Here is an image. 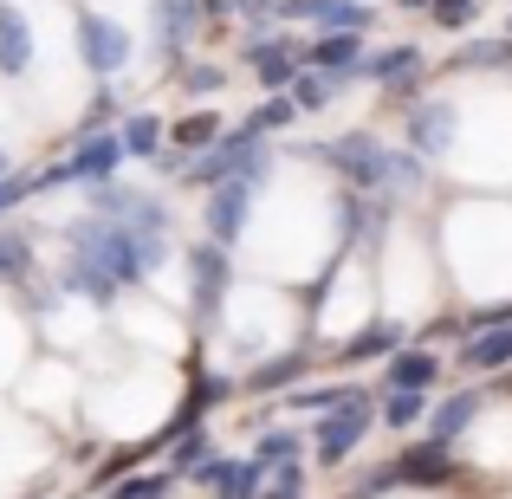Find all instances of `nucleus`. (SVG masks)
<instances>
[{
	"label": "nucleus",
	"mask_w": 512,
	"mask_h": 499,
	"mask_svg": "<svg viewBox=\"0 0 512 499\" xmlns=\"http://www.w3.org/2000/svg\"><path fill=\"white\" fill-rule=\"evenodd\" d=\"M286 124H299V111H292V98H266L260 111L247 117V130H260V137H273V130H286Z\"/></svg>",
	"instance_id": "f704fd0d"
},
{
	"label": "nucleus",
	"mask_w": 512,
	"mask_h": 499,
	"mask_svg": "<svg viewBox=\"0 0 512 499\" xmlns=\"http://www.w3.org/2000/svg\"><path fill=\"white\" fill-rule=\"evenodd\" d=\"M305 350H279V357H266V363H253L247 370V396H273V389H292V383H305Z\"/></svg>",
	"instance_id": "4be33fe9"
},
{
	"label": "nucleus",
	"mask_w": 512,
	"mask_h": 499,
	"mask_svg": "<svg viewBox=\"0 0 512 499\" xmlns=\"http://www.w3.org/2000/svg\"><path fill=\"white\" fill-rule=\"evenodd\" d=\"M169 266V240L137 234L124 221H104V214H78L65 227V266H59V286L78 292L91 305H111L124 286H143Z\"/></svg>",
	"instance_id": "f257e3e1"
},
{
	"label": "nucleus",
	"mask_w": 512,
	"mask_h": 499,
	"mask_svg": "<svg viewBox=\"0 0 512 499\" xmlns=\"http://www.w3.org/2000/svg\"><path fill=\"white\" fill-rule=\"evenodd\" d=\"M169 480L175 474H130V480H117V487H111V499H163Z\"/></svg>",
	"instance_id": "e433bc0d"
},
{
	"label": "nucleus",
	"mask_w": 512,
	"mask_h": 499,
	"mask_svg": "<svg viewBox=\"0 0 512 499\" xmlns=\"http://www.w3.org/2000/svg\"><path fill=\"white\" fill-rule=\"evenodd\" d=\"M201 487H208L214 499H253V493L266 487V467L253 461V454H247V461H227V454H214V467L201 474Z\"/></svg>",
	"instance_id": "f3484780"
},
{
	"label": "nucleus",
	"mask_w": 512,
	"mask_h": 499,
	"mask_svg": "<svg viewBox=\"0 0 512 499\" xmlns=\"http://www.w3.org/2000/svg\"><path fill=\"white\" fill-rule=\"evenodd\" d=\"M169 454H175V461H169V474H175V480H201V474L214 467V441H208V428H188V435H175V441H169Z\"/></svg>",
	"instance_id": "a878e982"
},
{
	"label": "nucleus",
	"mask_w": 512,
	"mask_h": 499,
	"mask_svg": "<svg viewBox=\"0 0 512 499\" xmlns=\"http://www.w3.org/2000/svg\"><path fill=\"white\" fill-rule=\"evenodd\" d=\"M227 13H240L253 33H266V26L279 20V0H227Z\"/></svg>",
	"instance_id": "4c0bfd02"
},
{
	"label": "nucleus",
	"mask_w": 512,
	"mask_h": 499,
	"mask_svg": "<svg viewBox=\"0 0 512 499\" xmlns=\"http://www.w3.org/2000/svg\"><path fill=\"white\" fill-rule=\"evenodd\" d=\"M428 182V163L415 150H383V201L396 208L402 195H415V188Z\"/></svg>",
	"instance_id": "393cba45"
},
{
	"label": "nucleus",
	"mask_w": 512,
	"mask_h": 499,
	"mask_svg": "<svg viewBox=\"0 0 512 499\" xmlns=\"http://www.w3.org/2000/svg\"><path fill=\"white\" fill-rule=\"evenodd\" d=\"M150 26H156V46H163V59L182 65V52L195 46L201 7H195V0H150Z\"/></svg>",
	"instance_id": "2eb2a0df"
},
{
	"label": "nucleus",
	"mask_w": 512,
	"mask_h": 499,
	"mask_svg": "<svg viewBox=\"0 0 512 499\" xmlns=\"http://www.w3.org/2000/svg\"><path fill=\"white\" fill-rule=\"evenodd\" d=\"M480 409H487V396H480V389H454L448 402H435V415H428V441H461L467 428L480 422Z\"/></svg>",
	"instance_id": "a211bd4d"
},
{
	"label": "nucleus",
	"mask_w": 512,
	"mask_h": 499,
	"mask_svg": "<svg viewBox=\"0 0 512 499\" xmlns=\"http://www.w3.org/2000/svg\"><path fill=\"white\" fill-rule=\"evenodd\" d=\"M78 59H85V72L91 78H117L130 65V26H117L111 13H78Z\"/></svg>",
	"instance_id": "6e6552de"
},
{
	"label": "nucleus",
	"mask_w": 512,
	"mask_h": 499,
	"mask_svg": "<svg viewBox=\"0 0 512 499\" xmlns=\"http://www.w3.org/2000/svg\"><path fill=\"white\" fill-rule=\"evenodd\" d=\"M454 130H461V111H454V98H415L409 111H402V137H409V150L422 156H441L454 150Z\"/></svg>",
	"instance_id": "1a4fd4ad"
},
{
	"label": "nucleus",
	"mask_w": 512,
	"mask_h": 499,
	"mask_svg": "<svg viewBox=\"0 0 512 499\" xmlns=\"http://www.w3.org/2000/svg\"><path fill=\"white\" fill-rule=\"evenodd\" d=\"M350 396L344 383H318V389H305V383H292L286 389V409H338V402Z\"/></svg>",
	"instance_id": "473e14b6"
},
{
	"label": "nucleus",
	"mask_w": 512,
	"mask_h": 499,
	"mask_svg": "<svg viewBox=\"0 0 512 499\" xmlns=\"http://www.w3.org/2000/svg\"><path fill=\"white\" fill-rule=\"evenodd\" d=\"M338 91H344V78L299 65V72H292V85H286V98H292V111H331V104H338Z\"/></svg>",
	"instance_id": "b1692460"
},
{
	"label": "nucleus",
	"mask_w": 512,
	"mask_h": 499,
	"mask_svg": "<svg viewBox=\"0 0 512 499\" xmlns=\"http://www.w3.org/2000/svg\"><path fill=\"white\" fill-rule=\"evenodd\" d=\"M163 137H169V124L156 111H137V117H124V124H117L124 163H130V156H137V163H156V156H163Z\"/></svg>",
	"instance_id": "5701e85b"
},
{
	"label": "nucleus",
	"mask_w": 512,
	"mask_h": 499,
	"mask_svg": "<svg viewBox=\"0 0 512 499\" xmlns=\"http://www.w3.org/2000/svg\"><path fill=\"white\" fill-rule=\"evenodd\" d=\"M441 383V357L435 350H422V344H402V350H389V363H383V389H435Z\"/></svg>",
	"instance_id": "6ab92c4d"
},
{
	"label": "nucleus",
	"mask_w": 512,
	"mask_h": 499,
	"mask_svg": "<svg viewBox=\"0 0 512 499\" xmlns=\"http://www.w3.org/2000/svg\"><path fill=\"white\" fill-rule=\"evenodd\" d=\"M389 350H402V325H370V331H357L350 344L338 350V363H363V357H389Z\"/></svg>",
	"instance_id": "bb28decb"
},
{
	"label": "nucleus",
	"mask_w": 512,
	"mask_h": 499,
	"mask_svg": "<svg viewBox=\"0 0 512 499\" xmlns=\"http://www.w3.org/2000/svg\"><path fill=\"white\" fill-rule=\"evenodd\" d=\"M370 428H376V402H370V389H350L338 409H325V422L312 428L318 461H325V467H344L350 454L363 448V435H370Z\"/></svg>",
	"instance_id": "39448f33"
},
{
	"label": "nucleus",
	"mask_w": 512,
	"mask_h": 499,
	"mask_svg": "<svg viewBox=\"0 0 512 499\" xmlns=\"http://www.w3.org/2000/svg\"><path fill=\"white\" fill-rule=\"evenodd\" d=\"M363 39H370V33H318L312 46H305V65L350 85V78L363 72V59H370V46H363Z\"/></svg>",
	"instance_id": "4468645a"
},
{
	"label": "nucleus",
	"mask_w": 512,
	"mask_h": 499,
	"mask_svg": "<svg viewBox=\"0 0 512 499\" xmlns=\"http://www.w3.org/2000/svg\"><path fill=\"white\" fill-rule=\"evenodd\" d=\"M299 454H305V435H299V428H266V435L253 441V461H260V467L299 461Z\"/></svg>",
	"instance_id": "c85d7f7f"
},
{
	"label": "nucleus",
	"mask_w": 512,
	"mask_h": 499,
	"mask_svg": "<svg viewBox=\"0 0 512 499\" xmlns=\"http://www.w3.org/2000/svg\"><path fill=\"white\" fill-rule=\"evenodd\" d=\"M188 91H221V65H182Z\"/></svg>",
	"instance_id": "58836bf2"
},
{
	"label": "nucleus",
	"mask_w": 512,
	"mask_h": 499,
	"mask_svg": "<svg viewBox=\"0 0 512 499\" xmlns=\"http://www.w3.org/2000/svg\"><path fill=\"white\" fill-rule=\"evenodd\" d=\"M85 214L124 221V227H137V234H156V240L175 234V208H169V201L143 195V188H124V182H91L85 188Z\"/></svg>",
	"instance_id": "20e7f679"
},
{
	"label": "nucleus",
	"mask_w": 512,
	"mask_h": 499,
	"mask_svg": "<svg viewBox=\"0 0 512 499\" xmlns=\"http://www.w3.org/2000/svg\"><path fill=\"white\" fill-rule=\"evenodd\" d=\"M104 124H117V91H111V85H98V91H91L85 117H78V137H85V130H104Z\"/></svg>",
	"instance_id": "c9c22d12"
},
{
	"label": "nucleus",
	"mask_w": 512,
	"mask_h": 499,
	"mask_svg": "<svg viewBox=\"0 0 512 499\" xmlns=\"http://www.w3.org/2000/svg\"><path fill=\"white\" fill-rule=\"evenodd\" d=\"M33 65V26L13 0H0V78H26Z\"/></svg>",
	"instance_id": "aec40b11"
},
{
	"label": "nucleus",
	"mask_w": 512,
	"mask_h": 499,
	"mask_svg": "<svg viewBox=\"0 0 512 499\" xmlns=\"http://www.w3.org/2000/svg\"><path fill=\"white\" fill-rule=\"evenodd\" d=\"M26 273H33V240L0 227V286H13V279H26Z\"/></svg>",
	"instance_id": "c756f323"
},
{
	"label": "nucleus",
	"mask_w": 512,
	"mask_h": 499,
	"mask_svg": "<svg viewBox=\"0 0 512 499\" xmlns=\"http://www.w3.org/2000/svg\"><path fill=\"white\" fill-rule=\"evenodd\" d=\"M396 7H402V13H428V0H396Z\"/></svg>",
	"instance_id": "ea45409f"
},
{
	"label": "nucleus",
	"mask_w": 512,
	"mask_h": 499,
	"mask_svg": "<svg viewBox=\"0 0 512 499\" xmlns=\"http://www.w3.org/2000/svg\"><path fill=\"white\" fill-rule=\"evenodd\" d=\"M383 201L376 195H357V188H338V247L350 253V247H363V240L383 227Z\"/></svg>",
	"instance_id": "dca6fc26"
},
{
	"label": "nucleus",
	"mask_w": 512,
	"mask_h": 499,
	"mask_svg": "<svg viewBox=\"0 0 512 499\" xmlns=\"http://www.w3.org/2000/svg\"><path fill=\"white\" fill-rule=\"evenodd\" d=\"M266 175H273V150H266V137L247 130V124L221 130L201 156L182 163V182H195V188H214V182H253V188H260Z\"/></svg>",
	"instance_id": "f03ea898"
},
{
	"label": "nucleus",
	"mask_w": 512,
	"mask_h": 499,
	"mask_svg": "<svg viewBox=\"0 0 512 499\" xmlns=\"http://www.w3.org/2000/svg\"><path fill=\"white\" fill-rule=\"evenodd\" d=\"M422 65H428V59H422V46H409V39H402V46H389V52H370L357 78L383 85V98L396 104V111H409V104H415V78H422Z\"/></svg>",
	"instance_id": "9d476101"
},
{
	"label": "nucleus",
	"mask_w": 512,
	"mask_h": 499,
	"mask_svg": "<svg viewBox=\"0 0 512 499\" xmlns=\"http://www.w3.org/2000/svg\"><path fill=\"white\" fill-rule=\"evenodd\" d=\"M188 266V312H195L201 331H221V312H227V286H234V253L214 247V240H195L182 253Z\"/></svg>",
	"instance_id": "7ed1b4c3"
},
{
	"label": "nucleus",
	"mask_w": 512,
	"mask_h": 499,
	"mask_svg": "<svg viewBox=\"0 0 512 499\" xmlns=\"http://www.w3.org/2000/svg\"><path fill=\"white\" fill-rule=\"evenodd\" d=\"M240 59H247V72L260 78L266 91H286V85H292V72L305 65V46H299L292 33H247Z\"/></svg>",
	"instance_id": "9b49d317"
},
{
	"label": "nucleus",
	"mask_w": 512,
	"mask_h": 499,
	"mask_svg": "<svg viewBox=\"0 0 512 499\" xmlns=\"http://www.w3.org/2000/svg\"><path fill=\"white\" fill-rule=\"evenodd\" d=\"M201 221H208V240H214V247H234V240L247 234V221H253V182H214Z\"/></svg>",
	"instance_id": "ddd939ff"
},
{
	"label": "nucleus",
	"mask_w": 512,
	"mask_h": 499,
	"mask_svg": "<svg viewBox=\"0 0 512 499\" xmlns=\"http://www.w3.org/2000/svg\"><path fill=\"white\" fill-rule=\"evenodd\" d=\"M480 0H428V20L441 26V33H461V26H474Z\"/></svg>",
	"instance_id": "72a5a7b5"
},
{
	"label": "nucleus",
	"mask_w": 512,
	"mask_h": 499,
	"mask_svg": "<svg viewBox=\"0 0 512 499\" xmlns=\"http://www.w3.org/2000/svg\"><path fill=\"white\" fill-rule=\"evenodd\" d=\"M26 195H39V169H7L0 175V221H7Z\"/></svg>",
	"instance_id": "2f4dec72"
},
{
	"label": "nucleus",
	"mask_w": 512,
	"mask_h": 499,
	"mask_svg": "<svg viewBox=\"0 0 512 499\" xmlns=\"http://www.w3.org/2000/svg\"><path fill=\"white\" fill-rule=\"evenodd\" d=\"M7 169H13V156H7V150H0V175H7Z\"/></svg>",
	"instance_id": "a19ab883"
},
{
	"label": "nucleus",
	"mask_w": 512,
	"mask_h": 499,
	"mask_svg": "<svg viewBox=\"0 0 512 499\" xmlns=\"http://www.w3.org/2000/svg\"><path fill=\"white\" fill-rule=\"evenodd\" d=\"M454 474H461V461H454L448 441H422V448L396 454V467H383L370 487H441V480H454Z\"/></svg>",
	"instance_id": "f8f14e48"
},
{
	"label": "nucleus",
	"mask_w": 512,
	"mask_h": 499,
	"mask_svg": "<svg viewBox=\"0 0 512 499\" xmlns=\"http://www.w3.org/2000/svg\"><path fill=\"white\" fill-rule=\"evenodd\" d=\"M117 169H124V143H117V130H85L65 163H52L46 175H39V188H52V182H85V188L91 182H117Z\"/></svg>",
	"instance_id": "0eeeda50"
},
{
	"label": "nucleus",
	"mask_w": 512,
	"mask_h": 499,
	"mask_svg": "<svg viewBox=\"0 0 512 499\" xmlns=\"http://www.w3.org/2000/svg\"><path fill=\"white\" fill-rule=\"evenodd\" d=\"M461 363L474 376H493V370H512V325H493V331H474L461 344Z\"/></svg>",
	"instance_id": "412c9836"
},
{
	"label": "nucleus",
	"mask_w": 512,
	"mask_h": 499,
	"mask_svg": "<svg viewBox=\"0 0 512 499\" xmlns=\"http://www.w3.org/2000/svg\"><path fill=\"white\" fill-rule=\"evenodd\" d=\"M461 72H480V65H512V39H474L467 52H454Z\"/></svg>",
	"instance_id": "7c9ffc66"
},
{
	"label": "nucleus",
	"mask_w": 512,
	"mask_h": 499,
	"mask_svg": "<svg viewBox=\"0 0 512 499\" xmlns=\"http://www.w3.org/2000/svg\"><path fill=\"white\" fill-rule=\"evenodd\" d=\"M422 415H428V389H389V402H383V415H376V422L402 435V428H415Z\"/></svg>",
	"instance_id": "cd10ccee"
},
{
	"label": "nucleus",
	"mask_w": 512,
	"mask_h": 499,
	"mask_svg": "<svg viewBox=\"0 0 512 499\" xmlns=\"http://www.w3.org/2000/svg\"><path fill=\"white\" fill-rule=\"evenodd\" d=\"M383 150H389V143H376L370 130H350V137H338V143H312V156L338 169L344 188L376 195V201H383ZM383 208H389V201H383Z\"/></svg>",
	"instance_id": "423d86ee"
}]
</instances>
